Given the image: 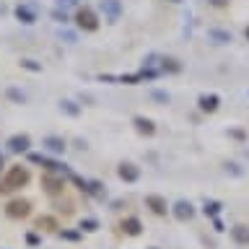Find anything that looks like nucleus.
I'll list each match as a JSON object with an SVG mask.
<instances>
[{
    "instance_id": "obj_18",
    "label": "nucleus",
    "mask_w": 249,
    "mask_h": 249,
    "mask_svg": "<svg viewBox=\"0 0 249 249\" xmlns=\"http://www.w3.org/2000/svg\"><path fill=\"white\" fill-rule=\"evenodd\" d=\"M81 229H86V231H96V221H93V218H86Z\"/></svg>"
},
{
    "instance_id": "obj_19",
    "label": "nucleus",
    "mask_w": 249,
    "mask_h": 249,
    "mask_svg": "<svg viewBox=\"0 0 249 249\" xmlns=\"http://www.w3.org/2000/svg\"><path fill=\"white\" fill-rule=\"evenodd\" d=\"M218 208H221V205H218V202H208V205H205V213L215 215V213H218Z\"/></svg>"
},
{
    "instance_id": "obj_21",
    "label": "nucleus",
    "mask_w": 249,
    "mask_h": 249,
    "mask_svg": "<svg viewBox=\"0 0 249 249\" xmlns=\"http://www.w3.org/2000/svg\"><path fill=\"white\" fill-rule=\"evenodd\" d=\"M8 96L16 99V101H23V93H18V91H8Z\"/></svg>"
},
{
    "instance_id": "obj_10",
    "label": "nucleus",
    "mask_w": 249,
    "mask_h": 249,
    "mask_svg": "<svg viewBox=\"0 0 249 249\" xmlns=\"http://www.w3.org/2000/svg\"><path fill=\"white\" fill-rule=\"evenodd\" d=\"M16 16H18V21H23V23H34V21H36L34 11H31V8H26V5H18V8H16Z\"/></svg>"
},
{
    "instance_id": "obj_11",
    "label": "nucleus",
    "mask_w": 249,
    "mask_h": 249,
    "mask_svg": "<svg viewBox=\"0 0 249 249\" xmlns=\"http://www.w3.org/2000/svg\"><path fill=\"white\" fill-rule=\"evenodd\" d=\"M135 127H138V132H143V135H153V122L151 120H145V117H135Z\"/></svg>"
},
{
    "instance_id": "obj_23",
    "label": "nucleus",
    "mask_w": 249,
    "mask_h": 249,
    "mask_svg": "<svg viewBox=\"0 0 249 249\" xmlns=\"http://www.w3.org/2000/svg\"><path fill=\"white\" fill-rule=\"evenodd\" d=\"M213 5H218V8H223V5H229V0H210Z\"/></svg>"
},
{
    "instance_id": "obj_15",
    "label": "nucleus",
    "mask_w": 249,
    "mask_h": 249,
    "mask_svg": "<svg viewBox=\"0 0 249 249\" xmlns=\"http://www.w3.org/2000/svg\"><path fill=\"white\" fill-rule=\"evenodd\" d=\"M44 145L50 148L52 153H62V151H65V143H62L60 138H47V140H44Z\"/></svg>"
},
{
    "instance_id": "obj_5",
    "label": "nucleus",
    "mask_w": 249,
    "mask_h": 249,
    "mask_svg": "<svg viewBox=\"0 0 249 249\" xmlns=\"http://www.w3.org/2000/svg\"><path fill=\"white\" fill-rule=\"evenodd\" d=\"M145 205L151 208L156 215H166V200L159 197V195H148V197H145Z\"/></svg>"
},
{
    "instance_id": "obj_1",
    "label": "nucleus",
    "mask_w": 249,
    "mask_h": 249,
    "mask_svg": "<svg viewBox=\"0 0 249 249\" xmlns=\"http://www.w3.org/2000/svg\"><path fill=\"white\" fill-rule=\"evenodd\" d=\"M26 184H29V169L26 166H11V169H8V174H5V179L0 182V195L13 192V190L26 187Z\"/></svg>"
},
{
    "instance_id": "obj_7",
    "label": "nucleus",
    "mask_w": 249,
    "mask_h": 249,
    "mask_svg": "<svg viewBox=\"0 0 249 249\" xmlns=\"http://www.w3.org/2000/svg\"><path fill=\"white\" fill-rule=\"evenodd\" d=\"M8 148H11V151H26L29 148V135H13L11 140H8Z\"/></svg>"
},
{
    "instance_id": "obj_2",
    "label": "nucleus",
    "mask_w": 249,
    "mask_h": 249,
    "mask_svg": "<svg viewBox=\"0 0 249 249\" xmlns=\"http://www.w3.org/2000/svg\"><path fill=\"white\" fill-rule=\"evenodd\" d=\"M75 23L81 26L83 31H96L99 29V18H96V13L91 11V8H81L75 16Z\"/></svg>"
},
{
    "instance_id": "obj_22",
    "label": "nucleus",
    "mask_w": 249,
    "mask_h": 249,
    "mask_svg": "<svg viewBox=\"0 0 249 249\" xmlns=\"http://www.w3.org/2000/svg\"><path fill=\"white\" fill-rule=\"evenodd\" d=\"M21 65H23V68H29V70H39V65H34V62H31V60H23Z\"/></svg>"
},
{
    "instance_id": "obj_16",
    "label": "nucleus",
    "mask_w": 249,
    "mask_h": 249,
    "mask_svg": "<svg viewBox=\"0 0 249 249\" xmlns=\"http://www.w3.org/2000/svg\"><path fill=\"white\" fill-rule=\"evenodd\" d=\"M233 239L241 241V244H247L249 241V229L247 226H236V229H233Z\"/></svg>"
},
{
    "instance_id": "obj_25",
    "label": "nucleus",
    "mask_w": 249,
    "mask_h": 249,
    "mask_svg": "<svg viewBox=\"0 0 249 249\" xmlns=\"http://www.w3.org/2000/svg\"><path fill=\"white\" fill-rule=\"evenodd\" d=\"M244 34H247V39H249V26H247V31H244Z\"/></svg>"
},
{
    "instance_id": "obj_17",
    "label": "nucleus",
    "mask_w": 249,
    "mask_h": 249,
    "mask_svg": "<svg viewBox=\"0 0 249 249\" xmlns=\"http://www.w3.org/2000/svg\"><path fill=\"white\" fill-rule=\"evenodd\" d=\"M210 36L215 39V42H231V34H226V31H210Z\"/></svg>"
},
{
    "instance_id": "obj_26",
    "label": "nucleus",
    "mask_w": 249,
    "mask_h": 249,
    "mask_svg": "<svg viewBox=\"0 0 249 249\" xmlns=\"http://www.w3.org/2000/svg\"><path fill=\"white\" fill-rule=\"evenodd\" d=\"M171 3H179V0H171Z\"/></svg>"
},
{
    "instance_id": "obj_24",
    "label": "nucleus",
    "mask_w": 249,
    "mask_h": 249,
    "mask_svg": "<svg viewBox=\"0 0 249 249\" xmlns=\"http://www.w3.org/2000/svg\"><path fill=\"white\" fill-rule=\"evenodd\" d=\"M60 3H62V5H75L78 0H60Z\"/></svg>"
},
{
    "instance_id": "obj_13",
    "label": "nucleus",
    "mask_w": 249,
    "mask_h": 249,
    "mask_svg": "<svg viewBox=\"0 0 249 249\" xmlns=\"http://www.w3.org/2000/svg\"><path fill=\"white\" fill-rule=\"evenodd\" d=\"M122 229L127 231L130 236H138V233H140V221H138V218H124Z\"/></svg>"
},
{
    "instance_id": "obj_20",
    "label": "nucleus",
    "mask_w": 249,
    "mask_h": 249,
    "mask_svg": "<svg viewBox=\"0 0 249 249\" xmlns=\"http://www.w3.org/2000/svg\"><path fill=\"white\" fill-rule=\"evenodd\" d=\"M62 107H65L70 114H75V112H78V107H73V101H65V104H62Z\"/></svg>"
},
{
    "instance_id": "obj_6",
    "label": "nucleus",
    "mask_w": 249,
    "mask_h": 249,
    "mask_svg": "<svg viewBox=\"0 0 249 249\" xmlns=\"http://www.w3.org/2000/svg\"><path fill=\"white\" fill-rule=\"evenodd\" d=\"M101 11H104L109 18H117L122 11V5H120V0H101Z\"/></svg>"
},
{
    "instance_id": "obj_12",
    "label": "nucleus",
    "mask_w": 249,
    "mask_h": 249,
    "mask_svg": "<svg viewBox=\"0 0 249 249\" xmlns=\"http://www.w3.org/2000/svg\"><path fill=\"white\" fill-rule=\"evenodd\" d=\"M200 109L202 112H215L218 109V96H200Z\"/></svg>"
},
{
    "instance_id": "obj_14",
    "label": "nucleus",
    "mask_w": 249,
    "mask_h": 249,
    "mask_svg": "<svg viewBox=\"0 0 249 249\" xmlns=\"http://www.w3.org/2000/svg\"><path fill=\"white\" fill-rule=\"evenodd\" d=\"M36 226L39 229H44V231H57V221H54V218H50V215H42L36 221Z\"/></svg>"
},
{
    "instance_id": "obj_8",
    "label": "nucleus",
    "mask_w": 249,
    "mask_h": 249,
    "mask_svg": "<svg viewBox=\"0 0 249 249\" xmlns=\"http://www.w3.org/2000/svg\"><path fill=\"white\" fill-rule=\"evenodd\" d=\"M120 177L124 179V182H135V179L140 177V171H138V166H132V163H122V166H120Z\"/></svg>"
},
{
    "instance_id": "obj_3",
    "label": "nucleus",
    "mask_w": 249,
    "mask_h": 249,
    "mask_svg": "<svg viewBox=\"0 0 249 249\" xmlns=\"http://www.w3.org/2000/svg\"><path fill=\"white\" fill-rule=\"evenodd\" d=\"M5 213L11 218H26L31 213V202L29 200H13V202H8Z\"/></svg>"
},
{
    "instance_id": "obj_4",
    "label": "nucleus",
    "mask_w": 249,
    "mask_h": 249,
    "mask_svg": "<svg viewBox=\"0 0 249 249\" xmlns=\"http://www.w3.org/2000/svg\"><path fill=\"white\" fill-rule=\"evenodd\" d=\"M42 187H44L47 195H62V190H65L62 179H60V177H52V174H47V177L42 179Z\"/></svg>"
},
{
    "instance_id": "obj_9",
    "label": "nucleus",
    "mask_w": 249,
    "mask_h": 249,
    "mask_svg": "<svg viewBox=\"0 0 249 249\" xmlns=\"http://www.w3.org/2000/svg\"><path fill=\"white\" fill-rule=\"evenodd\" d=\"M174 215L179 218V221H187V218H192V205H190V202H177V205H174Z\"/></svg>"
}]
</instances>
